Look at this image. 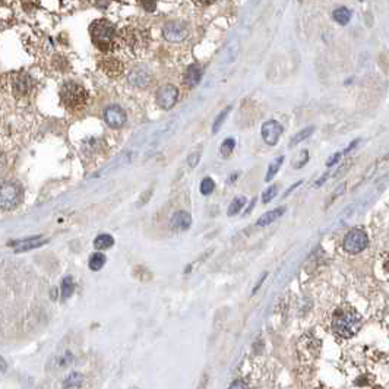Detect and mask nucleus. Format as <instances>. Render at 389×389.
<instances>
[{
	"label": "nucleus",
	"instance_id": "nucleus-1",
	"mask_svg": "<svg viewBox=\"0 0 389 389\" xmlns=\"http://www.w3.org/2000/svg\"><path fill=\"white\" fill-rule=\"evenodd\" d=\"M360 326H362V316L348 306L338 309L331 323L332 332L344 340L354 337L358 332Z\"/></svg>",
	"mask_w": 389,
	"mask_h": 389
},
{
	"label": "nucleus",
	"instance_id": "nucleus-2",
	"mask_svg": "<svg viewBox=\"0 0 389 389\" xmlns=\"http://www.w3.org/2000/svg\"><path fill=\"white\" fill-rule=\"evenodd\" d=\"M89 33L94 46L103 53H108L114 50V46L117 44V29L116 26L107 19H98L91 24Z\"/></svg>",
	"mask_w": 389,
	"mask_h": 389
},
{
	"label": "nucleus",
	"instance_id": "nucleus-3",
	"mask_svg": "<svg viewBox=\"0 0 389 389\" xmlns=\"http://www.w3.org/2000/svg\"><path fill=\"white\" fill-rule=\"evenodd\" d=\"M118 44L130 54H139L142 53L146 44H148V33L142 28H135V26H126L123 28L117 37Z\"/></svg>",
	"mask_w": 389,
	"mask_h": 389
},
{
	"label": "nucleus",
	"instance_id": "nucleus-4",
	"mask_svg": "<svg viewBox=\"0 0 389 389\" xmlns=\"http://www.w3.org/2000/svg\"><path fill=\"white\" fill-rule=\"evenodd\" d=\"M60 101L68 110H79L88 101V93L81 83L68 81L60 88Z\"/></svg>",
	"mask_w": 389,
	"mask_h": 389
},
{
	"label": "nucleus",
	"instance_id": "nucleus-5",
	"mask_svg": "<svg viewBox=\"0 0 389 389\" xmlns=\"http://www.w3.org/2000/svg\"><path fill=\"white\" fill-rule=\"evenodd\" d=\"M24 196V190L22 188L15 183V182H6L2 186L0 192V206L3 211H11L13 208H16Z\"/></svg>",
	"mask_w": 389,
	"mask_h": 389
},
{
	"label": "nucleus",
	"instance_id": "nucleus-6",
	"mask_svg": "<svg viewBox=\"0 0 389 389\" xmlns=\"http://www.w3.org/2000/svg\"><path fill=\"white\" fill-rule=\"evenodd\" d=\"M367 236L363 230L360 228H354L351 231L347 233V236L344 237V242H342V246H344V250L351 253V255H355V253H360L362 250H365L366 246H367Z\"/></svg>",
	"mask_w": 389,
	"mask_h": 389
},
{
	"label": "nucleus",
	"instance_id": "nucleus-7",
	"mask_svg": "<svg viewBox=\"0 0 389 389\" xmlns=\"http://www.w3.org/2000/svg\"><path fill=\"white\" fill-rule=\"evenodd\" d=\"M157 104L164 108V110H170L173 107L176 106L177 100H178V89H177L174 85L171 83H167L164 86L158 88L157 91Z\"/></svg>",
	"mask_w": 389,
	"mask_h": 389
},
{
	"label": "nucleus",
	"instance_id": "nucleus-8",
	"mask_svg": "<svg viewBox=\"0 0 389 389\" xmlns=\"http://www.w3.org/2000/svg\"><path fill=\"white\" fill-rule=\"evenodd\" d=\"M163 34H164L165 40H168L171 43H180L189 36V28L185 22L171 21V22H167L164 25Z\"/></svg>",
	"mask_w": 389,
	"mask_h": 389
},
{
	"label": "nucleus",
	"instance_id": "nucleus-9",
	"mask_svg": "<svg viewBox=\"0 0 389 389\" xmlns=\"http://www.w3.org/2000/svg\"><path fill=\"white\" fill-rule=\"evenodd\" d=\"M104 120L110 128L118 129L126 123L128 116H126V111L122 107L117 106V104H113V106H108L104 110Z\"/></svg>",
	"mask_w": 389,
	"mask_h": 389
},
{
	"label": "nucleus",
	"instance_id": "nucleus-10",
	"mask_svg": "<svg viewBox=\"0 0 389 389\" xmlns=\"http://www.w3.org/2000/svg\"><path fill=\"white\" fill-rule=\"evenodd\" d=\"M283 132L284 128L281 126V123H278L277 120H270V122H265L262 126V138L268 145H275L280 139V136L283 135Z\"/></svg>",
	"mask_w": 389,
	"mask_h": 389
},
{
	"label": "nucleus",
	"instance_id": "nucleus-11",
	"mask_svg": "<svg viewBox=\"0 0 389 389\" xmlns=\"http://www.w3.org/2000/svg\"><path fill=\"white\" fill-rule=\"evenodd\" d=\"M31 81L33 79L26 73H22V72L15 73L13 75V81H11L13 94L18 95V97H24V95L28 94L31 91V88H33V82Z\"/></svg>",
	"mask_w": 389,
	"mask_h": 389
},
{
	"label": "nucleus",
	"instance_id": "nucleus-12",
	"mask_svg": "<svg viewBox=\"0 0 389 389\" xmlns=\"http://www.w3.org/2000/svg\"><path fill=\"white\" fill-rule=\"evenodd\" d=\"M100 69L110 78H117L123 73V63L117 57H103L98 63Z\"/></svg>",
	"mask_w": 389,
	"mask_h": 389
},
{
	"label": "nucleus",
	"instance_id": "nucleus-13",
	"mask_svg": "<svg viewBox=\"0 0 389 389\" xmlns=\"http://www.w3.org/2000/svg\"><path fill=\"white\" fill-rule=\"evenodd\" d=\"M192 225V217L186 211H177L173 214L171 220H170V230L171 231H186Z\"/></svg>",
	"mask_w": 389,
	"mask_h": 389
},
{
	"label": "nucleus",
	"instance_id": "nucleus-14",
	"mask_svg": "<svg viewBox=\"0 0 389 389\" xmlns=\"http://www.w3.org/2000/svg\"><path fill=\"white\" fill-rule=\"evenodd\" d=\"M151 73L142 68H136L129 73V82L138 88H146L151 83Z\"/></svg>",
	"mask_w": 389,
	"mask_h": 389
},
{
	"label": "nucleus",
	"instance_id": "nucleus-15",
	"mask_svg": "<svg viewBox=\"0 0 389 389\" xmlns=\"http://www.w3.org/2000/svg\"><path fill=\"white\" fill-rule=\"evenodd\" d=\"M202 73H203V71H202L201 65H198V63L190 65L186 73H185V85L189 86V88L196 86L198 83L201 82Z\"/></svg>",
	"mask_w": 389,
	"mask_h": 389
},
{
	"label": "nucleus",
	"instance_id": "nucleus-16",
	"mask_svg": "<svg viewBox=\"0 0 389 389\" xmlns=\"http://www.w3.org/2000/svg\"><path fill=\"white\" fill-rule=\"evenodd\" d=\"M85 383V376L79 372H71L69 375L62 379V388L63 389H82Z\"/></svg>",
	"mask_w": 389,
	"mask_h": 389
},
{
	"label": "nucleus",
	"instance_id": "nucleus-17",
	"mask_svg": "<svg viewBox=\"0 0 389 389\" xmlns=\"http://www.w3.org/2000/svg\"><path fill=\"white\" fill-rule=\"evenodd\" d=\"M21 243L22 246L16 248V252H25V250H29V249L40 248L46 243V238H43L41 236L37 237H28V238H24V240H19V242H13V245H18ZM12 246V245H11Z\"/></svg>",
	"mask_w": 389,
	"mask_h": 389
},
{
	"label": "nucleus",
	"instance_id": "nucleus-18",
	"mask_svg": "<svg viewBox=\"0 0 389 389\" xmlns=\"http://www.w3.org/2000/svg\"><path fill=\"white\" fill-rule=\"evenodd\" d=\"M284 214H285V206H280V208H275V210H272L270 213H265L258 220V225L259 227H265V225L272 224L274 221L281 218Z\"/></svg>",
	"mask_w": 389,
	"mask_h": 389
},
{
	"label": "nucleus",
	"instance_id": "nucleus-19",
	"mask_svg": "<svg viewBox=\"0 0 389 389\" xmlns=\"http://www.w3.org/2000/svg\"><path fill=\"white\" fill-rule=\"evenodd\" d=\"M113 245H114V238L110 234H100L94 240V248L97 250H106L111 248Z\"/></svg>",
	"mask_w": 389,
	"mask_h": 389
},
{
	"label": "nucleus",
	"instance_id": "nucleus-20",
	"mask_svg": "<svg viewBox=\"0 0 389 389\" xmlns=\"http://www.w3.org/2000/svg\"><path fill=\"white\" fill-rule=\"evenodd\" d=\"M332 16H334V19H335L338 24L347 25L350 22V19H351V11L347 9V8H338V9L334 11Z\"/></svg>",
	"mask_w": 389,
	"mask_h": 389
},
{
	"label": "nucleus",
	"instance_id": "nucleus-21",
	"mask_svg": "<svg viewBox=\"0 0 389 389\" xmlns=\"http://www.w3.org/2000/svg\"><path fill=\"white\" fill-rule=\"evenodd\" d=\"M60 290H62V298L66 300L69 298L75 290V284H73V278L72 277H65L63 281L60 284Z\"/></svg>",
	"mask_w": 389,
	"mask_h": 389
},
{
	"label": "nucleus",
	"instance_id": "nucleus-22",
	"mask_svg": "<svg viewBox=\"0 0 389 389\" xmlns=\"http://www.w3.org/2000/svg\"><path fill=\"white\" fill-rule=\"evenodd\" d=\"M104 263H106V256L103 253H93L88 262L91 271H100L104 266Z\"/></svg>",
	"mask_w": 389,
	"mask_h": 389
},
{
	"label": "nucleus",
	"instance_id": "nucleus-23",
	"mask_svg": "<svg viewBox=\"0 0 389 389\" xmlns=\"http://www.w3.org/2000/svg\"><path fill=\"white\" fill-rule=\"evenodd\" d=\"M283 163H284V155H281V157H277V158L272 161L271 164H270V167H268V171H266V176H265V182H270V180L274 178V176L278 173V170H280V167L283 165Z\"/></svg>",
	"mask_w": 389,
	"mask_h": 389
},
{
	"label": "nucleus",
	"instance_id": "nucleus-24",
	"mask_svg": "<svg viewBox=\"0 0 389 389\" xmlns=\"http://www.w3.org/2000/svg\"><path fill=\"white\" fill-rule=\"evenodd\" d=\"M246 205V198L245 196H238V198H234V201L230 203L228 206V211H227V215L228 217H233V215H237L240 213V210Z\"/></svg>",
	"mask_w": 389,
	"mask_h": 389
},
{
	"label": "nucleus",
	"instance_id": "nucleus-25",
	"mask_svg": "<svg viewBox=\"0 0 389 389\" xmlns=\"http://www.w3.org/2000/svg\"><path fill=\"white\" fill-rule=\"evenodd\" d=\"M54 360H56V362H51V363H50L51 367H53V369H63V367H66L68 365H71L72 353L66 351V353L62 354V355H57Z\"/></svg>",
	"mask_w": 389,
	"mask_h": 389
},
{
	"label": "nucleus",
	"instance_id": "nucleus-26",
	"mask_svg": "<svg viewBox=\"0 0 389 389\" xmlns=\"http://www.w3.org/2000/svg\"><path fill=\"white\" fill-rule=\"evenodd\" d=\"M313 132H315V128H313V126H309V128H306V129L300 130V132L295 135L294 138L291 139V142H290V146H294V145H297V143H300V142H303L305 139H307V138H309Z\"/></svg>",
	"mask_w": 389,
	"mask_h": 389
},
{
	"label": "nucleus",
	"instance_id": "nucleus-27",
	"mask_svg": "<svg viewBox=\"0 0 389 389\" xmlns=\"http://www.w3.org/2000/svg\"><path fill=\"white\" fill-rule=\"evenodd\" d=\"M234 146H236V139H234V138H227V139L221 143V146H220L221 157L227 158L230 154L234 151Z\"/></svg>",
	"mask_w": 389,
	"mask_h": 389
},
{
	"label": "nucleus",
	"instance_id": "nucleus-28",
	"mask_svg": "<svg viewBox=\"0 0 389 389\" xmlns=\"http://www.w3.org/2000/svg\"><path fill=\"white\" fill-rule=\"evenodd\" d=\"M201 193L202 195H205V196H208V195H211L214 192V189H215V182H214L211 177H205L203 180L201 182Z\"/></svg>",
	"mask_w": 389,
	"mask_h": 389
},
{
	"label": "nucleus",
	"instance_id": "nucleus-29",
	"mask_svg": "<svg viewBox=\"0 0 389 389\" xmlns=\"http://www.w3.org/2000/svg\"><path fill=\"white\" fill-rule=\"evenodd\" d=\"M231 111V106H228V107H225L224 110L218 114V117L215 118V122H214V125H213V132L214 133H217L218 130H220V128H221V125L224 123L225 122V118H227V114Z\"/></svg>",
	"mask_w": 389,
	"mask_h": 389
},
{
	"label": "nucleus",
	"instance_id": "nucleus-30",
	"mask_svg": "<svg viewBox=\"0 0 389 389\" xmlns=\"http://www.w3.org/2000/svg\"><path fill=\"white\" fill-rule=\"evenodd\" d=\"M277 192H278V188H277L275 185H274V186H270V188L263 192V195H262V202H263V203H268V202H271L272 199L275 198Z\"/></svg>",
	"mask_w": 389,
	"mask_h": 389
},
{
	"label": "nucleus",
	"instance_id": "nucleus-31",
	"mask_svg": "<svg viewBox=\"0 0 389 389\" xmlns=\"http://www.w3.org/2000/svg\"><path fill=\"white\" fill-rule=\"evenodd\" d=\"M228 389H249V385L245 379H236Z\"/></svg>",
	"mask_w": 389,
	"mask_h": 389
},
{
	"label": "nucleus",
	"instance_id": "nucleus-32",
	"mask_svg": "<svg viewBox=\"0 0 389 389\" xmlns=\"http://www.w3.org/2000/svg\"><path fill=\"white\" fill-rule=\"evenodd\" d=\"M307 160H309V153L305 149V151H302V153H300V160H297V161H295L294 167L295 168H302V167L307 163Z\"/></svg>",
	"mask_w": 389,
	"mask_h": 389
},
{
	"label": "nucleus",
	"instance_id": "nucleus-33",
	"mask_svg": "<svg viewBox=\"0 0 389 389\" xmlns=\"http://www.w3.org/2000/svg\"><path fill=\"white\" fill-rule=\"evenodd\" d=\"M199 160H201V151H196V153H193L188 157V163L190 167H195L199 163Z\"/></svg>",
	"mask_w": 389,
	"mask_h": 389
},
{
	"label": "nucleus",
	"instance_id": "nucleus-34",
	"mask_svg": "<svg viewBox=\"0 0 389 389\" xmlns=\"http://www.w3.org/2000/svg\"><path fill=\"white\" fill-rule=\"evenodd\" d=\"M342 155H344V154H342V153H337V154H334V155H331L330 158L326 160V165H328V167H332V165H335V164H337V163H338V161H340V160H341Z\"/></svg>",
	"mask_w": 389,
	"mask_h": 389
},
{
	"label": "nucleus",
	"instance_id": "nucleus-35",
	"mask_svg": "<svg viewBox=\"0 0 389 389\" xmlns=\"http://www.w3.org/2000/svg\"><path fill=\"white\" fill-rule=\"evenodd\" d=\"M302 183H303V182H302V180H300V182H297V183H294V185H293V186H291V188L288 189V190H287V192H285V193H284V196H288V195H290V193H291V192H293V190H294V189L298 188V186H300V185H302Z\"/></svg>",
	"mask_w": 389,
	"mask_h": 389
},
{
	"label": "nucleus",
	"instance_id": "nucleus-36",
	"mask_svg": "<svg viewBox=\"0 0 389 389\" xmlns=\"http://www.w3.org/2000/svg\"><path fill=\"white\" fill-rule=\"evenodd\" d=\"M265 278H266V274H263V275H262V278H260V280H259V283L255 285V288H253V291H252L253 294H255V293H256V291L259 290V287H260V285H262V283L265 281Z\"/></svg>",
	"mask_w": 389,
	"mask_h": 389
},
{
	"label": "nucleus",
	"instance_id": "nucleus-37",
	"mask_svg": "<svg viewBox=\"0 0 389 389\" xmlns=\"http://www.w3.org/2000/svg\"><path fill=\"white\" fill-rule=\"evenodd\" d=\"M142 6H143V8H146V9H148V12H154V9H155V6H157V5H155V3H142Z\"/></svg>",
	"mask_w": 389,
	"mask_h": 389
},
{
	"label": "nucleus",
	"instance_id": "nucleus-38",
	"mask_svg": "<svg viewBox=\"0 0 389 389\" xmlns=\"http://www.w3.org/2000/svg\"><path fill=\"white\" fill-rule=\"evenodd\" d=\"M326 178H328V173H325V174H323V176L320 177V178H319L318 182H316V183H315V186H316V188H319V186H320V185H323V182H325V180H326Z\"/></svg>",
	"mask_w": 389,
	"mask_h": 389
},
{
	"label": "nucleus",
	"instance_id": "nucleus-39",
	"mask_svg": "<svg viewBox=\"0 0 389 389\" xmlns=\"http://www.w3.org/2000/svg\"><path fill=\"white\" fill-rule=\"evenodd\" d=\"M255 203H256V198L253 199V201L250 202V205H249V208H248V211L245 213V215H248V214L252 213V210H253V206H255Z\"/></svg>",
	"mask_w": 389,
	"mask_h": 389
},
{
	"label": "nucleus",
	"instance_id": "nucleus-40",
	"mask_svg": "<svg viewBox=\"0 0 389 389\" xmlns=\"http://www.w3.org/2000/svg\"><path fill=\"white\" fill-rule=\"evenodd\" d=\"M206 385H208V376L205 375V377H203V380H202L201 383V389H206Z\"/></svg>",
	"mask_w": 389,
	"mask_h": 389
},
{
	"label": "nucleus",
	"instance_id": "nucleus-41",
	"mask_svg": "<svg viewBox=\"0 0 389 389\" xmlns=\"http://www.w3.org/2000/svg\"><path fill=\"white\" fill-rule=\"evenodd\" d=\"M236 178H237V173H233V176L230 177V183H231L233 180H236Z\"/></svg>",
	"mask_w": 389,
	"mask_h": 389
},
{
	"label": "nucleus",
	"instance_id": "nucleus-42",
	"mask_svg": "<svg viewBox=\"0 0 389 389\" xmlns=\"http://www.w3.org/2000/svg\"><path fill=\"white\" fill-rule=\"evenodd\" d=\"M385 266H386V270H389V259L385 262Z\"/></svg>",
	"mask_w": 389,
	"mask_h": 389
}]
</instances>
